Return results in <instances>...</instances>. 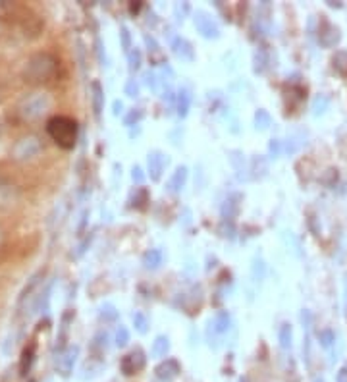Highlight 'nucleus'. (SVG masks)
<instances>
[{
    "mask_svg": "<svg viewBox=\"0 0 347 382\" xmlns=\"http://www.w3.org/2000/svg\"><path fill=\"white\" fill-rule=\"evenodd\" d=\"M60 68V60L52 52H35L21 68V79L29 85H45L52 82Z\"/></svg>",
    "mask_w": 347,
    "mask_h": 382,
    "instance_id": "f257e3e1",
    "label": "nucleus"
},
{
    "mask_svg": "<svg viewBox=\"0 0 347 382\" xmlns=\"http://www.w3.org/2000/svg\"><path fill=\"white\" fill-rule=\"evenodd\" d=\"M50 106H52V99L47 91H33L23 95L16 103L14 114L23 124H31V122H39L50 111Z\"/></svg>",
    "mask_w": 347,
    "mask_h": 382,
    "instance_id": "f03ea898",
    "label": "nucleus"
},
{
    "mask_svg": "<svg viewBox=\"0 0 347 382\" xmlns=\"http://www.w3.org/2000/svg\"><path fill=\"white\" fill-rule=\"evenodd\" d=\"M47 133L60 149L69 151V149H74L77 145L79 125H77L76 120L69 118V116L56 114V116L47 120Z\"/></svg>",
    "mask_w": 347,
    "mask_h": 382,
    "instance_id": "7ed1b4c3",
    "label": "nucleus"
},
{
    "mask_svg": "<svg viewBox=\"0 0 347 382\" xmlns=\"http://www.w3.org/2000/svg\"><path fill=\"white\" fill-rule=\"evenodd\" d=\"M42 153V141L37 133H25L14 141L10 149V159L14 162H29Z\"/></svg>",
    "mask_w": 347,
    "mask_h": 382,
    "instance_id": "20e7f679",
    "label": "nucleus"
},
{
    "mask_svg": "<svg viewBox=\"0 0 347 382\" xmlns=\"http://www.w3.org/2000/svg\"><path fill=\"white\" fill-rule=\"evenodd\" d=\"M341 39V31L338 26H334L332 21L326 20V16H320L319 26V43L324 49H332Z\"/></svg>",
    "mask_w": 347,
    "mask_h": 382,
    "instance_id": "39448f33",
    "label": "nucleus"
},
{
    "mask_svg": "<svg viewBox=\"0 0 347 382\" xmlns=\"http://www.w3.org/2000/svg\"><path fill=\"white\" fill-rule=\"evenodd\" d=\"M77 354H79V347L77 346L60 347V352H58V355H56V371H58L60 375L68 376L69 373L74 371Z\"/></svg>",
    "mask_w": 347,
    "mask_h": 382,
    "instance_id": "423d86ee",
    "label": "nucleus"
},
{
    "mask_svg": "<svg viewBox=\"0 0 347 382\" xmlns=\"http://www.w3.org/2000/svg\"><path fill=\"white\" fill-rule=\"evenodd\" d=\"M145 363H147V357L145 354L141 352V349H133L132 354H127L120 361V369H122V373L124 375H135V373H139V371H143L145 369Z\"/></svg>",
    "mask_w": 347,
    "mask_h": 382,
    "instance_id": "0eeeda50",
    "label": "nucleus"
},
{
    "mask_svg": "<svg viewBox=\"0 0 347 382\" xmlns=\"http://www.w3.org/2000/svg\"><path fill=\"white\" fill-rule=\"evenodd\" d=\"M195 28L199 29V33L207 39H216L220 37V28L207 12H197L195 14Z\"/></svg>",
    "mask_w": 347,
    "mask_h": 382,
    "instance_id": "6e6552de",
    "label": "nucleus"
},
{
    "mask_svg": "<svg viewBox=\"0 0 347 382\" xmlns=\"http://www.w3.org/2000/svg\"><path fill=\"white\" fill-rule=\"evenodd\" d=\"M180 373H181V367H180V363L176 361V359H164V361L159 363L157 369H154V375H157V378L162 382L174 381V378L180 375Z\"/></svg>",
    "mask_w": 347,
    "mask_h": 382,
    "instance_id": "1a4fd4ad",
    "label": "nucleus"
},
{
    "mask_svg": "<svg viewBox=\"0 0 347 382\" xmlns=\"http://www.w3.org/2000/svg\"><path fill=\"white\" fill-rule=\"evenodd\" d=\"M16 201V186L0 174V208L10 207Z\"/></svg>",
    "mask_w": 347,
    "mask_h": 382,
    "instance_id": "9d476101",
    "label": "nucleus"
},
{
    "mask_svg": "<svg viewBox=\"0 0 347 382\" xmlns=\"http://www.w3.org/2000/svg\"><path fill=\"white\" fill-rule=\"evenodd\" d=\"M147 167H149V176H151V180L159 181L162 172H164V157H162V153H159V151L149 153Z\"/></svg>",
    "mask_w": 347,
    "mask_h": 382,
    "instance_id": "9b49d317",
    "label": "nucleus"
},
{
    "mask_svg": "<svg viewBox=\"0 0 347 382\" xmlns=\"http://www.w3.org/2000/svg\"><path fill=\"white\" fill-rule=\"evenodd\" d=\"M186 181H188V168H176V172H174L172 176H170V180H168V191H170V193H180L183 186H186Z\"/></svg>",
    "mask_w": 347,
    "mask_h": 382,
    "instance_id": "f8f14e48",
    "label": "nucleus"
},
{
    "mask_svg": "<svg viewBox=\"0 0 347 382\" xmlns=\"http://www.w3.org/2000/svg\"><path fill=\"white\" fill-rule=\"evenodd\" d=\"M172 50L174 55L181 58V60H193V47H191V43L188 39H183V37H176L172 41Z\"/></svg>",
    "mask_w": 347,
    "mask_h": 382,
    "instance_id": "ddd939ff",
    "label": "nucleus"
},
{
    "mask_svg": "<svg viewBox=\"0 0 347 382\" xmlns=\"http://www.w3.org/2000/svg\"><path fill=\"white\" fill-rule=\"evenodd\" d=\"M91 104H93L95 116L98 118L104 108V89L98 82H93V84H91Z\"/></svg>",
    "mask_w": 347,
    "mask_h": 382,
    "instance_id": "4468645a",
    "label": "nucleus"
},
{
    "mask_svg": "<svg viewBox=\"0 0 347 382\" xmlns=\"http://www.w3.org/2000/svg\"><path fill=\"white\" fill-rule=\"evenodd\" d=\"M241 199L243 197L239 193L228 195V199L224 201L222 210H220V213H222L224 220H229V218H234V216L239 213V203H241Z\"/></svg>",
    "mask_w": 347,
    "mask_h": 382,
    "instance_id": "2eb2a0df",
    "label": "nucleus"
},
{
    "mask_svg": "<svg viewBox=\"0 0 347 382\" xmlns=\"http://www.w3.org/2000/svg\"><path fill=\"white\" fill-rule=\"evenodd\" d=\"M210 327H212V332L218 334V336H222L229 330L232 327V317H229L228 311H220L215 317V320L210 322Z\"/></svg>",
    "mask_w": 347,
    "mask_h": 382,
    "instance_id": "dca6fc26",
    "label": "nucleus"
},
{
    "mask_svg": "<svg viewBox=\"0 0 347 382\" xmlns=\"http://www.w3.org/2000/svg\"><path fill=\"white\" fill-rule=\"evenodd\" d=\"M35 361V344H29L23 352H21V359H20V375L25 376L31 371V365Z\"/></svg>",
    "mask_w": 347,
    "mask_h": 382,
    "instance_id": "f3484780",
    "label": "nucleus"
},
{
    "mask_svg": "<svg viewBox=\"0 0 347 382\" xmlns=\"http://www.w3.org/2000/svg\"><path fill=\"white\" fill-rule=\"evenodd\" d=\"M278 342H280V347L282 349H290L293 344V328L290 322H284L282 327H280V330H278Z\"/></svg>",
    "mask_w": 347,
    "mask_h": 382,
    "instance_id": "a211bd4d",
    "label": "nucleus"
},
{
    "mask_svg": "<svg viewBox=\"0 0 347 382\" xmlns=\"http://www.w3.org/2000/svg\"><path fill=\"white\" fill-rule=\"evenodd\" d=\"M164 261V255H162V251L160 249H149L143 255V264H145L147 269H151V271H157L160 264Z\"/></svg>",
    "mask_w": 347,
    "mask_h": 382,
    "instance_id": "6ab92c4d",
    "label": "nucleus"
},
{
    "mask_svg": "<svg viewBox=\"0 0 347 382\" xmlns=\"http://www.w3.org/2000/svg\"><path fill=\"white\" fill-rule=\"evenodd\" d=\"M168 352H170V340H168V336L160 334V336H157V338H154L151 354H153L154 357H166Z\"/></svg>",
    "mask_w": 347,
    "mask_h": 382,
    "instance_id": "aec40b11",
    "label": "nucleus"
},
{
    "mask_svg": "<svg viewBox=\"0 0 347 382\" xmlns=\"http://www.w3.org/2000/svg\"><path fill=\"white\" fill-rule=\"evenodd\" d=\"M332 68L336 74H340L341 77L347 76V52L346 50H336V55L332 56Z\"/></svg>",
    "mask_w": 347,
    "mask_h": 382,
    "instance_id": "412c9836",
    "label": "nucleus"
},
{
    "mask_svg": "<svg viewBox=\"0 0 347 382\" xmlns=\"http://www.w3.org/2000/svg\"><path fill=\"white\" fill-rule=\"evenodd\" d=\"M189 106H191V93H189V89H181L178 93V116L186 118L189 112Z\"/></svg>",
    "mask_w": 347,
    "mask_h": 382,
    "instance_id": "4be33fe9",
    "label": "nucleus"
},
{
    "mask_svg": "<svg viewBox=\"0 0 347 382\" xmlns=\"http://www.w3.org/2000/svg\"><path fill=\"white\" fill-rule=\"evenodd\" d=\"M98 317L104 320V322H114V320L118 319V309L112 305V303H106V305L101 307V311H98Z\"/></svg>",
    "mask_w": 347,
    "mask_h": 382,
    "instance_id": "5701e85b",
    "label": "nucleus"
},
{
    "mask_svg": "<svg viewBox=\"0 0 347 382\" xmlns=\"http://www.w3.org/2000/svg\"><path fill=\"white\" fill-rule=\"evenodd\" d=\"M271 114L264 111V108H258L257 114H255V125H257V130H266V128H271Z\"/></svg>",
    "mask_w": 347,
    "mask_h": 382,
    "instance_id": "b1692460",
    "label": "nucleus"
},
{
    "mask_svg": "<svg viewBox=\"0 0 347 382\" xmlns=\"http://www.w3.org/2000/svg\"><path fill=\"white\" fill-rule=\"evenodd\" d=\"M133 327H135L139 334H145L149 330V319H147L145 313L137 311L133 315Z\"/></svg>",
    "mask_w": 347,
    "mask_h": 382,
    "instance_id": "393cba45",
    "label": "nucleus"
},
{
    "mask_svg": "<svg viewBox=\"0 0 347 382\" xmlns=\"http://www.w3.org/2000/svg\"><path fill=\"white\" fill-rule=\"evenodd\" d=\"M114 342L118 347H125L130 344V330L124 325H120L118 330H116V336H114Z\"/></svg>",
    "mask_w": 347,
    "mask_h": 382,
    "instance_id": "a878e982",
    "label": "nucleus"
},
{
    "mask_svg": "<svg viewBox=\"0 0 347 382\" xmlns=\"http://www.w3.org/2000/svg\"><path fill=\"white\" fill-rule=\"evenodd\" d=\"M319 340L322 347H330L336 342V332H334L332 328H324V330L319 332Z\"/></svg>",
    "mask_w": 347,
    "mask_h": 382,
    "instance_id": "bb28decb",
    "label": "nucleus"
},
{
    "mask_svg": "<svg viewBox=\"0 0 347 382\" xmlns=\"http://www.w3.org/2000/svg\"><path fill=\"white\" fill-rule=\"evenodd\" d=\"M127 58H130V68L139 69L141 68V60H143V55L139 49H132L127 52Z\"/></svg>",
    "mask_w": 347,
    "mask_h": 382,
    "instance_id": "cd10ccee",
    "label": "nucleus"
},
{
    "mask_svg": "<svg viewBox=\"0 0 347 382\" xmlns=\"http://www.w3.org/2000/svg\"><path fill=\"white\" fill-rule=\"evenodd\" d=\"M120 37H122V47H124L125 52H130L133 49L132 47V35H130V29L122 28L120 29Z\"/></svg>",
    "mask_w": 347,
    "mask_h": 382,
    "instance_id": "c85d7f7f",
    "label": "nucleus"
},
{
    "mask_svg": "<svg viewBox=\"0 0 347 382\" xmlns=\"http://www.w3.org/2000/svg\"><path fill=\"white\" fill-rule=\"evenodd\" d=\"M125 95L127 97H137L139 95V87L135 84V79H130L127 84H125Z\"/></svg>",
    "mask_w": 347,
    "mask_h": 382,
    "instance_id": "c756f323",
    "label": "nucleus"
},
{
    "mask_svg": "<svg viewBox=\"0 0 347 382\" xmlns=\"http://www.w3.org/2000/svg\"><path fill=\"white\" fill-rule=\"evenodd\" d=\"M141 118H143V112L139 111V108H135V111H133L132 114L124 120V122H125V125H133V122H139Z\"/></svg>",
    "mask_w": 347,
    "mask_h": 382,
    "instance_id": "7c9ffc66",
    "label": "nucleus"
},
{
    "mask_svg": "<svg viewBox=\"0 0 347 382\" xmlns=\"http://www.w3.org/2000/svg\"><path fill=\"white\" fill-rule=\"evenodd\" d=\"M336 382H347V363H343L338 373H336Z\"/></svg>",
    "mask_w": 347,
    "mask_h": 382,
    "instance_id": "2f4dec72",
    "label": "nucleus"
},
{
    "mask_svg": "<svg viewBox=\"0 0 347 382\" xmlns=\"http://www.w3.org/2000/svg\"><path fill=\"white\" fill-rule=\"evenodd\" d=\"M132 172H133L132 174L133 181H137V184H143V180H145V176H143V170H141L139 167H133Z\"/></svg>",
    "mask_w": 347,
    "mask_h": 382,
    "instance_id": "473e14b6",
    "label": "nucleus"
},
{
    "mask_svg": "<svg viewBox=\"0 0 347 382\" xmlns=\"http://www.w3.org/2000/svg\"><path fill=\"white\" fill-rule=\"evenodd\" d=\"M280 151H282V145H280V141L278 139H272L271 141V155L276 159L278 155H280Z\"/></svg>",
    "mask_w": 347,
    "mask_h": 382,
    "instance_id": "72a5a7b5",
    "label": "nucleus"
},
{
    "mask_svg": "<svg viewBox=\"0 0 347 382\" xmlns=\"http://www.w3.org/2000/svg\"><path fill=\"white\" fill-rule=\"evenodd\" d=\"M145 79H147V85H149V87H157V76H154V74L147 72Z\"/></svg>",
    "mask_w": 347,
    "mask_h": 382,
    "instance_id": "f704fd0d",
    "label": "nucleus"
},
{
    "mask_svg": "<svg viewBox=\"0 0 347 382\" xmlns=\"http://www.w3.org/2000/svg\"><path fill=\"white\" fill-rule=\"evenodd\" d=\"M4 243H6V232H4V228L0 226V249L4 247Z\"/></svg>",
    "mask_w": 347,
    "mask_h": 382,
    "instance_id": "c9c22d12",
    "label": "nucleus"
},
{
    "mask_svg": "<svg viewBox=\"0 0 347 382\" xmlns=\"http://www.w3.org/2000/svg\"><path fill=\"white\" fill-rule=\"evenodd\" d=\"M122 108H124V104L116 101V103H114V114H120V112H122Z\"/></svg>",
    "mask_w": 347,
    "mask_h": 382,
    "instance_id": "e433bc0d",
    "label": "nucleus"
},
{
    "mask_svg": "<svg viewBox=\"0 0 347 382\" xmlns=\"http://www.w3.org/2000/svg\"><path fill=\"white\" fill-rule=\"evenodd\" d=\"M4 99H6V89H4V87L0 85V103H2Z\"/></svg>",
    "mask_w": 347,
    "mask_h": 382,
    "instance_id": "4c0bfd02",
    "label": "nucleus"
},
{
    "mask_svg": "<svg viewBox=\"0 0 347 382\" xmlns=\"http://www.w3.org/2000/svg\"><path fill=\"white\" fill-rule=\"evenodd\" d=\"M343 305H346V313H347V278H346V296H343Z\"/></svg>",
    "mask_w": 347,
    "mask_h": 382,
    "instance_id": "58836bf2",
    "label": "nucleus"
},
{
    "mask_svg": "<svg viewBox=\"0 0 347 382\" xmlns=\"http://www.w3.org/2000/svg\"><path fill=\"white\" fill-rule=\"evenodd\" d=\"M139 8H141V4H132V8H130V10H132V12H137Z\"/></svg>",
    "mask_w": 347,
    "mask_h": 382,
    "instance_id": "ea45409f",
    "label": "nucleus"
}]
</instances>
